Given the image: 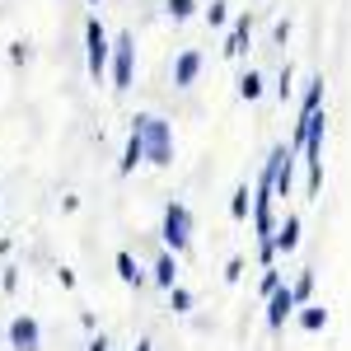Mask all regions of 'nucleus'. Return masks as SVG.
Wrapping results in <instances>:
<instances>
[{
    "label": "nucleus",
    "instance_id": "5",
    "mask_svg": "<svg viewBox=\"0 0 351 351\" xmlns=\"http://www.w3.org/2000/svg\"><path fill=\"white\" fill-rule=\"evenodd\" d=\"M10 347L14 351H43V324L33 314H14L10 319Z\"/></svg>",
    "mask_w": 351,
    "mask_h": 351
},
{
    "label": "nucleus",
    "instance_id": "11",
    "mask_svg": "<svg viewBox=\"0 0 351 351\" xmlns=\"http://www.w3.org/2000/svg\"><path fill=\"white\" fill-rule=\"evenodd\" d=\"M300 328H304V332H324L328 328V309L324 304H304V309H300Z\"/></svg>",
    "mask_w": 351,
    "mask_h": 351
},
{
    "label": "nucleus",
    "instance_id": "1",
    "mask_svg": "<svg viewBox=\"0 0 351 351\" xmlns=\"http://www.w3.org/2000/svg\"><path fill=\"white\" fill-rule=\"evenodd\" d=\"M132 132L141 136V145H145V164H155V169H169V164H173V127H169L164 117L136 112Z\"/></svg>",
    "mask_w": 351,
    "mask_h": 351
},
{
    "label": "nucleus",
    "instance_id": "9",
    "mask_svg": "<svg viewBox=\"0 0 351 351\" xmlns=\"http://www.w3.org/2000/svg\"><path fill=\"white\" fill-rule=\"evenodd\" d=\"M248 38H253V14H239L230 38H225V56H243L248 52Z\"/></svg>",
    "mask_w": 351,
    "mask_h": 351
},
{
    "label": "nucleus",
    "instance_id": "19",
    "mask_svg": "<svg viewBox=\"0 0 351 351\" xmlns=\"http://www.w3.org/2000/svg\"><path fill=\"white\" fill-rule=\"evenodd\" d=\"M291 295H295V304H309V295H314V271H300L295 286H291Z\"/></svg>",
    "mask_w": 351,
    "mask_h": 351
},
{
    "label": "nucleus",
    "instance_id": "10",
    "mask_svg": "<svg viewBox=\"0 0 351 351\" xmlns=\"http://www.w3.org/2000/svg\"><path fill=\"white\" fill-rule=\"evenodd\" d=\"M136 164H145V145H141V136H127V145H122V160H117V173L122 178H132L136 173Z\"/></svg>",
    "mask_w": 351,
    "mask_h": 351
},
{
    "label": "nucleus",
    "instance_id": "3",
    "mask_svg": "<svg viewBox=\"0 0 351 351\" xmlns=\"http://www.w3.org/2000/svg\"><path fill=\"white\" fill-rule=\"evenodd\" d=\"M160 239H164V248H169L173 258H183V253L192 248V211H188V202H169V206H164Z\"/></svg>",
    "mask_w": 351,
    "mask_h": 351
},
{
    "label": "nucleus",
    "instance_id": "20",
    "mask_svg": "<svg viewBox=\"0 0 351 351\" xmlns=\"http://www.w3.org/2000/svg\"><path fill=\"white\" fill-rule=\"evenodd\" d=\"M206 24H211V28H225V24H230V5H225V0H211V10H206Z\"/></svg>",
    "mask_w": 351,
    "mask_h": 351
},
{
    "label": "nucleus",
    "instance_id": "15",
    "mask_svg": "<svg viewBox=\"0 0 351 351\" xmlns=\"http://www.w3.org/2000/svg\"><path fill=\"white\" fill-rule=\"evenodd\" d=\"M197 10H202V5H197V0H164V14H169V19H173V24H183V19H192V14H197Z\"/></svg>",
    "mask_w": 351,
    "mask_h": 351
},
{
    "label": "nucleus",
    "instance_id": "24",
    "mask_svg": "<svg viewBox=\"0 0 351 351\" xmlns=\"http://www.w3.org/2000/svg\"><path fill=\"white\" fill-rule=\"evenodd\" d=\"M28 61V47L24 43H10V66H24Z\"/></svg>",
    "mask_w": 351,
    "mask_h": 351
},
{
    "label": "nucleus",
    "instance_id": "4",
    "mask_svg": "<svg viewBox=\"0 0 351 351\" xmlns=\"http://www.w3.org/2000/svg\"><path fill=\"white\" fill-rule=\"evenodd\" d=\"M108 75H112V89H132V80H136V38L132 33H117L112 38Z\"/></svg>",
    "mask_w": 351,
    "mask_h": 351
},
{
    "label": "nucleus",
    "instance_id": "23",
    "mask_svg": "<svg viewBox=\"0 0 351 351\" xmlns=\"http://www.w3.org/2000/svg\"><path fill=\"white\" fill-rule=\"evenodd\" d=\"M243 276V258H230V263H225V281H230V286H234V281H239Z\"/></svg>",
    "mask_w": 351,
    "mask_h": 351
},
{
    "label": "nucleus",
    "instance_id": "21",
    "mask_svg": "<svg viewBox=\"0 0 351 351\" xmlns=\"http://www.w3.org/2000/svg\"><path fill=\"white\" fill-rule=\"evenodd\" d=\"M276 286H281V271H276V267H267V271H263V286H258V291H263V300H267L271 291H276Z\"/></svg>",
    "mask_w": 351,
    "mask_h": 351
},
{
    "label": "nucleus",
    "instance_id": "16",
    "mask_svg": "<svg viewBox=\"0 0 351 351\" xmlns=\"http://www.w3.org/2000/svg\"><path fill=\"white\" fill-rule=\"evenodd\" d=\"M117 276H122L127 286H141V267H136V258H132V253H127V248L117 253Z\"/></svg>",
    "mask_w": 351,
    "mask_h": 351
},
{
    "label": "nucleus",
    "instance_id": "28",
    "mask_svg": "<svg viewBox=\"0 0 351 351\" xmlns=\"http://www.w3.org/2000/svg\"><path fill=\"white\" fill-rule=\"evenodd\" d=\"M89 5H104V0H89Z\"/></svg>",
    "mask_w": 351,
    "mask_h": 351
},
{
    "label": "nucleus",
    "instance_id": "27",
    "mask_svg": "<svg viewBox=\"0 0 351 351\" xmlns=\"http://www.w3.org/2000/svg\"><path fill=\"white\" fill-rule=\"evenodd\" d=\"M132 351H155V347H150V337H141V342H136Z\"/></svg>",
    "mask_w": 351,
    "mask_h": 351
},
{
    "label": "nucleus",
    "instance_id": "25",
    "mask_svg": "<svg viewBox=\"0 0 351 351\" xmlns=\"http://www.w3.org/2000/svg\"><path fill=\"white\" fill-rule=\"evenodd\" d=\"M0 286H5V291H14V286H19V271H14V267H5V276H0Z\"/></svg>",
    "mask_w": 351,
    "mask_h": 351
},
{
    "label": "nucleus",
    "instance_id": "17",
    "mask_svg": "<svg viewBox=\"0 0 351 351\" xmlns=\"http://www.w3.org/2000/svg\"><path fill=\"white\" fill-rule=\"evenodd\" d=\"M169 309H173V314H188L192 309V291L188 286H178V281L169 286Z\"/></svg>",
    "mask_w": 351,
    "mask_h": 351
},
{
    "label": "nucleus",
    "instance_id": "26",
    "mask_svg": "<svg viewBox=\"0 0 351 351\" xmlns=\"http://www.w3.org/2000/svg\"><path fill=\"white\" fill-rule=\"evenodd\" d=\"M89 351H108V342H104V337H94V342H89Z\"/></svg>",
    "mask_w": 351,
    "mask_h": 351
},
{
    "label": "nucleus",
    "instance_id": "8",
    "mask_svg": "<svg viewBox=\"0 0 351 351\" xmlns=\"http://www.w3.org/2000/svg\"><path fill=\"white\" fill-rule=\"evenodd\" d=\"M271 248H276V258H291V253L300 248V216H295V211H291V216H286V225L271 234Z\"/></svg>",
    "mask_w": 351,
    "mask_h": 351
},
{
    "label": "nucleus",
    "instance_id": "13",
    "mask_svg": "<svg viewBox=\"0 0 351 351\" xmlns=\"http://www.w3.org/2000/svg\"><path fill=\"white\" fill-rule=\"evenodd\" d=\"M314 108H324V75H314V80H309L304 99H300V117H309Z\"/></svg>",
    "mask_w": 351,
    "mask_h": 351
},
{
    "label": "nucleus",
    "instance_id": "2",
    "mask_svg": "<svg viewBox=\"0 0 351 351\" xmlns=\"http://www.w3.org/2000/svg\"><path fill=\"white\" fill-rule=\"evenodd\" d=\"M108 52H112V38L99 14L84 19V66H89V80H108Z\"/></svg>",
    "mask_w": 351,
    "mask_h": 351
},
{
    "label": "nucleus",
    "instance_id": "14",
    "mask_svg": "<svg viewBox=\"0 0 351 351\" xmlns=\"http://www.w3.org/2000/svg\"><path fill=\"white\" fill-rule=\"evenodd\" d=\"M263 89H267V84H263V75H258V71H243V75H239V99L258 104V99H263Z\"/></svg>",
    "mask_w": 351,
    "mask_h": 351
},
{
    "label": "nucleus",
    "instance_id": "12",
    "mask_svg": "<svg viewBox=\"0 0 351 351\" xmlns=\"http://www.w3.org/2000/svg\"><path fill=\"white\" fill-rule=\"evenodd\" d=\"M155 281H160L164 291H169V286L178 281V258H173L169 248H164V253H160V263H155Z\"/></svg>",
    "mask_w": 351,
    "mask_h": 351
},
{
    "label": "nucleus",
    "instance_id": "22",
    "mask_svg": "<svg viewBox=\"0 0 351 351\" xmlns=\"http://www.w3.org/2000/svg\"><path fill=\"white\" fill-rule=\"evenodd\" d=\"M276 99H281V104H291V66H286V71H281V80H276Z\"/></svg>",
    "mask_w": 351,
    "mask_h": 351
},
{
    "label": "nucleus",
    "instance_id": "18",
    "mask_svg": "<svg viewBox=\"0 0 351 351\" xmlns=\"http://www.w3.org/2000/svg\"><path fill=\"white\" fill-rule=\"evenodd\" d=\"M248 202H253V197H248V183H239V188H234V197H230V216H234V220H248Z\"/></svg>",
    "mask_w": 351,
    "mask_h": 351
},
{
    "label": "nucleus",
    "instance_id": "7",
    "mask_svg": "<svg viewBox=\"0 0 351 351\" xmlns=\"http://www.w3.org/2000/svg\"><path fill=\"white\" fill-rule=\"evenodd\" d=\"M202 75V52L197 47H183V52L173 56V89H192Z\"/></svg>",
    "mask_w": 351,
    "mask_h": 351
},
{
    "label": "nucleus",
    "instance_id": "6",
    "mask_svg": "<svg viewBox=\"0 0 351 351\" xmlns=\"http://www.w3.org/2000/svg\"><path fill=\"white\" fill-rule=\"evenodd\" d=\"M295 309H300V304H295V295H291V286L281 281V286L267 295V328H271V332H281V328H286V319H291Z\"/></svg>",
    "mask_w": 351,
    "mask_h": 351
}]
</instances>
